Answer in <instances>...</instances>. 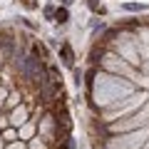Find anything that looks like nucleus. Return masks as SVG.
<instances>
[{
	"mask_svg": "<svg viewBox=\"0 0 149 149\" xmlns=\"http://www.w3.org/2000/svg\"><path fill=\"white\" fill-rule=\"evenodd\" d=\"M95 149H149V17L107 27L85 74Z\"/></svg>",
	"mask_w": 149,
	"mask_h": 149,
	"instance_id": "nucleus-1",
	"label": "nucleus"
},
{
	"mask_svg": "<svg viewBox=\"0 0 149 149\" xmlns=\"http://www.w3.org/2000/svg\"><path fill=\"white\" fill-rule=\"evenodd\" d=\"M0 149H74L62 74L47 47L0 27Z\"/></svg>",
	"mask_w": 149,
	"mask_h": 149,
	"instance_id": "nucleus-2",
	"label": "nucleus"
}]
</instances>
